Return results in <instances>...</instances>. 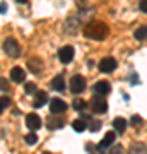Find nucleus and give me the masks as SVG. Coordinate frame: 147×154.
I'll return each instance as SVG.
<instances>
[{"label": "nucleus", "instance_id": "nucleus-1", "mask_svg": "<svg viewBox=\"0 0 147 154\" xmlns=\"http://www.w3.org/2000/svg\"><path fill=\"white\" fill-rule=\"evenodd\" d=\"M108 26L101 21H91L89 24L84 26V36H87L89 39H96V41H101L108 36Z\"/></svg>", "mask_w": 147, "mask_h": 154}, {"label": "nucleus", "instance_id": "nucleus-2", "mask_svg": "<svg viewBox=\"0 0 147 154\" xmlns=\"http://www.w3.org/2000/svg\"><path fill=\"white\" fill-rule=\"evenodd\" d=\"M4 51H5L7 55L11 57V58H16V57H19V51H21V48H19V43H17L14 38H7L5 41H4Z\"/></svg>", "mask_w": 147, "mask_h": 154}, {"label": "nucleus", "instance_id": "nucleus-3", "mask_svg": "<svg viewBox=\"0 0 147 154\" xmlns=\"http://www.w3.org/2000/svg\"><path fill=\"white\" fill-rule=\"evenodd\" d=\"M89 105H91V110H93L94 113H99V115L106 113V110H108V103H106L104 98H101V96H94L93 101H91Z\"/></svg>", "mask_w": 147, "mask_h": 154}, {"label": "nucleus", "instance_id": "nucleus-4", "mask_svg": "<svg viewBox=\"0 0 147 154\" xmlns=\"http://www.w3.org/2000/svg\"><path fill=\"white\" fill-rule=\"evenodd\" d=\"M115 139H116V134H115V132H106V134H104L103 140L98 144L99 154H106V147H111V146H113Z\"/></svg>", "mask_w": 147, "mask_h": 154}, {"label": "nucleus", "instance_id": "nucleus-5", "mask_svg": "<svg viewBox=\"0 0 147 154\" xmlns=\"http://www.w3.org/2000/svg\"><path fill=\"white\" fill-rule=\"evenodd\" d=\"M86 89V79L82 75H74L70 79V91L74 94H81Z\"/></svg>", "mask_w": 147, "mask_h": 154}, {"label": "nucleus", "instance_id": "nucleus-6", "mask_svg": "<svg viewBox=\"0 0 147 154\" xmlns=\"http://www.w3.org/2000/svg\"><path fill=\"white\" fill-rule=\"evenodd\" d=\"M58 60L62 63H70L74 60V48H72L70 45H67V46H62L58 50Z\"/></svg>", "mask_w": 147, "mask_h": 154}, {"label": "nucleus", "instance_id": "nucleus-7", "mask_svg": "<svg viewBox=\"0 0 147 154\" xmlns=\"http://www.w3.org/2000/svg\"><path fill=\"white\" fill-rule=\"evenodd\" d=\"M99 70L104 72V74H111V72L116 69V60H115L113 57H104L103 60L99 62Z\"/></svg>", "mask_w": 147, "mask_h": 154}, {"label": "nucleus", "instance_id": "nucleus-8", "mask_svg": "<svg viewBox=\"0 0 147 154\" xmlns=\"http://www.w3.org/2000/svg\"><path fill=\"white\" fill-rule=\"evenodd\" d=\"M50 111H51V115H60V113H65L67 111V103L65 101H62V99L55 98L50 101Z\"/></svg>", "mask_w": 147, "mask_h": 154}, {"label": "nucleus", "instance_id": "nucleus-9", "mask_svg": "<svg viewBox=\"0 0 147 154\" xmlns=\"http://www.w3.org/2000/svg\"><path fill=\"white\" fill-rule=\"evenodd\" d=\"M93 91H94V94H96V96H101V98H104L106 94H109V91H111V86H109V82H106V81H98V82L94 84Z\"/></svg>", "mask_w": 147, "mask_h": 154}, {"label": "nucleus", "instance_id": "nucleus-10", "mask_svg": "<svg viewBox=\"0 0 147 154\" xmlns=\"http://www.w3.org/2000/svg\"><path fill=\"white\" fill-rule=\"evenodd\" d=\"M26 125H27V128H29V130H38V128H41V125H43V123H41V118H39L38 115H36V113H29V115L26 116Z\"/></svg>", "mask_w": 147, "mask_h": 154}, {"label": "nucleus", "instance_id": "nucleus-11", "mask_svg": "<svg viewBox=\"0 0 147 154\" xmlns=\"http://www.w3.org/2000/svg\"><path fill=\"white\" fill-rule=\"evenodd\" d=\"M24 79H26V72L22 70L21 67H14L11 70V81L16 84H21L24 82Z\"/></svg>", "mask_w": 147, "mask_h": 154}, {"label": "nucleus", "instance_id": "nucleus-12", "mask_svg": "<svg viewBox=\"0 0 147 154\" xmlns=\"http://www.w3.org/2000/svg\"><path fill=\"white\" fill-rule=\"evenodd\" d=\"M48 103V94L44 93V91H38V93L34 94V108H41L43 105Z\"/></svg>", "mask_w": 147, "mask_h": 154}, {"label": "nucleus", "instance_id": "nucleus-13", "mask_svg": "<svg viewBox=\"0 0 147 154\" xmlns=\"http://www.w3.org/2000/svg\"><path fill=\"white\" fill-rule=\"evenodd\" d=\"M113 127L118 134H123L127 130V127H128V122H127L125 118H121V116H116L113 120Z\"/></svg>", "mask_w": 147, "mask_h": 154}, {"label": "nucleus", "instance_id": "nucleus-14", "mask_svg": "<svg viewBox=\"0 0 147 154\" xmlns=\"http://www.w3.org/2000/svg\"><path fill=\"white\" fill-rule=\"evenodd\" d=\"M27 67H29L31 72L38 74V72L41 70V67H43V62L39 60V58H31V60H27Z\"/></svg>", "mask_w": 147, "mask_h": 154}, {"label": "nucleus", "instance_id": "nucleus-15", "mask_svg": "<svg viewBox=\"0 0 147 154\" xmlns=\"http://www.w3.org/2000/svg\"><path fill=\"white\" fill-rule=\"evenodd\" d=\"M51 88H53L55 91H63V89H65V81H63V77L62 75L53 77V81H51Z\"/></svg>", "mask_w": 147, "mask_h": 154}, {"label": "nucleus", "instance_id": "nucleus-16", "mask_svg": "<svg viewBox=\"0 0 147 154\" xmlns=\"http://www.w3.org/2000/svg\"><path fill=\"white\" fill-rule=\"evenodd\" d=\"M72 128L75 132H84L87 128V122H84V118H77V120L72 122Z\"/></svg>", "mask_w": 147, "mask_h": 154}, {"label": "nucleus", "instance_id": "nucleus-17", "mask_svg": "<svg viewBox=\"0 0 147 154\" xmlns=\"http://www.w3.org/2000/svg\"><path fill=\"white\" fill-rule=\"evenodd\" d=\"M65 125V122L63 120H60V118H50L48 122H46V127H48L50 130H55V128H62V127Z\"/></svg>", "mask_w": 147, "mask_h": 154}, {"label": "nucleus", "instance_id": "nucleus-18", "mask_svg": "<svg viewBox=\"0 0 147 154\" xmlns=\"http://www.w3.org/2000/svg\"><path fill=\"white\" fill-rule=\"evenodd\" d=\"M72 108H74V110L75 111H84L87 108V103L86 101H84V99H74V103H72Z\"/></svg>", "mask_w": 147, "mask_h": 154}, {"label": "nucleus", "instance_id": "nucleus-19", "mask_svg": "<svg viewBox=\"0 0 147 154\" xmlns=\"http://www.w3.org/2000/svg\"><path fill=\"white\" fill-rule=\"evenodd\" d=\"M133 38L139 39V41L145 39V38H147V26H140V28H139L135 33H133Z\"/></svg>", "mask_w": 147, "mask_h": 154}, {"label": "nucleus", "instance_id": "nucleus-20", "mask_svg": "<svg viewBox=\"0 0 147 154\" xmlns=\"http://www.w3.org/2000/svg\"><path fill=\"white\" fill-rule=\"evenodd\" d=\"M24 142L29 144V146H33V144L38 142V135H36L34 132H29V134L26 135V137H24Z\"/></svg>", "mask_w": 147, "mask_h": 154}, {"label": "nucleus", "instance_id": "nucleus-21", "mask_svg": "<svg viewBox=\"0 0 147 154\" xmlns=\"http://www.w3.org/2000/svg\"><path fill=\"white\" fill-rule=\"evenodd\" d=\"M89 130L91 132H98L99 128H101V122H98V120H89Z\"/></svg>", "mask_w": 147, "mask_h": 154}, {"label": "nucleus", "instance_id": "nucleus-22", "mask_svg": "<svg viewBox=\"0 0 147 154\" xmlns=\"http://www.w3.org/2000/svg\"><path fill=\"white\" fill-rule=\"evenodd\" d=\"M24 91H26L27 94H36L38 91H36V86H34L33 82H27L26 86H24Z\"/></svg>", "mask_w": 147, "mask_h": 154}, {"label": "nucleus", "instance_id": "nucleus-23", "mask_svg": "<svg viewBox=\"0 0 147 154\" xmlns=\"http://www.w3.org/2000/svg\"><path fill=\"white\" fill-rule=\"evenodd\" d=\"M130 125H133V127H139V125H142V116H139V115H133L130 118Z\"/></svg>", "mask_w": 147, "mask_h": 154}, {"label": "nucleus", "instance_id": "nucleus-24", "mask_svg": "<svg viewBox=\"0 0 147 154\" xmlns=\"http://www.w3.org/2000/svg\"><path fill=\"white\" fill-rule=\"evenodd\" d=\"M109 154H123V147H121L120 144H115V146H111Z\"/></svg>", "mask_w": 147, "mask_h": 154}, {"label": "nucleus", "instance_id": "nucleus-25", "mask_svg": "<svg viewBox=\"0 0 147 154\" xmlns=\"http://www.w3.org/2000/svg\"><path fill=\"white\" fill-rule=\"evenodd\" d=\"M139 7H140V11H142V12H145V14H147V0H140Z\"/></svg>", "mask_w": 147, "mask_h": 154}, {"label": "nucleus", "instance_id": "nucleus-26", "mask_svg": "<svg viewBox=\"0 0 147 154\" xmlns=\"http://www.w3.org/2000/svg\"><path fill=\"white\" fill-rule=\"evenodd\" d=\"M7 88H9V82H7V79L2 77V79H0V89H7Z\"/></svg>", "mask_w": 147, "mask_h": 154}, {"label": "nucleus", "instance_id": "nucleus-27", "mask_svg": "<svg viewBox=\"0 0 147 154\" xmlns=\"http://www.w3.org/2000/svg\"><path fill=\"white\" fill-rule=\"evenodd\" d=\"M0 105H2V106H7V105H11V99L7 98V96H4V98L0 99Z\"/></svg>", "mask_w": 147, "mask_h": 154}, {"label": "nucleus", "instance_id": "nucleus-28", "mask_svg": "<svg viewBox=\"0 0 147 154\" xmlns=\"http://www.w3.org/2000/svg\"><path fill=\"white\" fill-rule=\"evenodd\" d=\"M7 12V4L5 2H0V14H5Z\"/></svg>", "mask_w": 147, "mask_h": 154}, {"label": "nucleus", "instance_id": "nucleus-29", "mask_svg": "<svg viewBox=\"0 0 147 154\" xmlns=\"http://www.w3.org/2000/svg\"><path fill=\"white\" fill-rule=\"evenodd\" d=\"M130 82H132V84H137V82H139V75H137V74H132V75H130Z\"/></svg>", "mask_w": 147, "mask_h": 154}, {"label": "nucleus", "instance_id": "nucleus-30", "mask_svg": "<svg viewBox=\"0 0 147 154\" xmlns=\"http://www.w3.org/2000/svg\"><path fill=\"white\" fill-rule=\"evenodd\" d=\"M87 152H91V154L94 152V146L93 144H87Z\"/></svg>", "mask_w": 147, "mask_h": 154}, {"label": "nucleus", "instance_id": "nucleus-31", "mask_svg": "<svg viewBox=\"0 0 147 154\" xmlns=\"http://www.w3.org/2000/svg\"><path fill=\"white\" fill-rule=\"evenodd\" d=\"M17 2H19V4H26L27 0H17Z\"/></svg>", "mask_w": 147, "mask_h": 154}, {"label": "nucleus", "instance_id": "nucleus-32", "mask_svg": "<svg viewBox=\"0 0 147 154\" xmlns=\"http://www.w3.org/2000/svg\"><path fill=\"white\" fill-rule=\"evenodd\" d=\"M2 111H4V106L0 105V115H2Z\"/></svg>", "mask_w": 147, "mask_h": 154}]
</instances>
